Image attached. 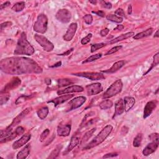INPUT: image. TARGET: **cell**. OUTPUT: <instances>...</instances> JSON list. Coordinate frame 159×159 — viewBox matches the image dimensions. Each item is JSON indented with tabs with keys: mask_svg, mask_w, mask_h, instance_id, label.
I'll use <instances>...</instances> for the list:
<instances>
[{
	"mask_svg": "<svg viewBox=\"0 0 159 159\" xmlns=\"http://www.w3.org/2000/svg\"><path fill=\"white\" fill-rule=\"evenodd\" d=\"M0 68L9 75L41 73L42 69L32 59L24 57L6 58L0 62Z\"/></svg>",
	"mask_w": 159,
	"mask_h": 159,
	"instance_id": "6da1fadb",
	"label": "cell"
},
{
	"mask_svg": "<svg viewBox=\"0 0 159 159\" xmlns=\"http://www.w3.org/2000/svg\"><path fill=\"white\" fill-rule=\"evenodd\" d=\"M34 53V49L27 40L26 34L25 32H22L21 36L18 40L17 45L15 49V55H32Z\"/></svg>",
	"mask_w": 159,
	"mask_h": 159,
	"instance_id": "7a4b0ae2",
	"label": "cell"
},
{
	"mask_svg": "<svg viewBox=\"0 0 159 159\" xmlns=\"http://www.w3.org/2000/svg\"><path fill=\"white\" fill-rule=\"evenodd\" d=\"M113 129V127L111 125H107L105 126L90 142L84 147V150H89L99 146L106 140V138L111 133Z\"/></svg>",
	"mask_w": 159,
	"mask_h": 159,
	"instance_id": "3957f363",
	"label": "cell"
},
{
	"mask_svg": "<svg viewBox=\"0 0 159 159\" xmlns=\"http://www.w3.org/2000/svg\"><path fill=\"white\" fill-rule=\"evenodd\" d=\"M25 129L22 126H18L15 130H12L10 132H5L4 130H1V135H0V142L4 143L15 139L18 136L22 135Z\"/></svg>",
	"mask_w": 159,
	"mask_h": 159,
	"instance_id": "277c9868",
	"label": "cell"
},
{
	"mask_svg": "<svg viewBox=\"0 0 159 159\" xmlns=\"http://www.w3.org/2000/svg\"><path fill=\"white\" fill-rule=\"evenodd\" d=\"M122 87L123 84L122 80L120 79L117 80L106 89V91L103 94V98H109L117 94H119L121 92Z\"/></svg>",
	"mask_w": 159,
	"mask_h": 159,
	"instance_id": "5b68a950",
	"label": "cell"
},
{
	"mask_svg": "<svg viewBox=\"0 0 159 159\" xmlns=\"http://www.w3.org/2000/svg\"><path fill=\"white\" fill-rule=\"evenodd\" d=\"M48 18L44 14H40L37 18L34 26V31L37 33L44 34L47 30Z\"/></svg>",
	"mask_w": 159,
	"mask_h": 159,
	"instance_id": "8992f818",
	"label": "cell"
},
{
	"mask_svg": "<svg viewBox=\"0 0 159 159\" xmlns=\"http://www.w3.org/2000/svg\"><path fill=\"white\" fill-rule=\"evenodd\" d=\"M34 39L36 40V42L41 46L43 49L46 52H51L54 49L53 44L48 40L45 37L39 34H35Z\"/></svg>",
	"mask_w": 159,
	"mask_h": 159,
	"instance_id": "52a82bcc",
	"label": "cell"
},
{
	"mask_svg": "<svg viewBox=\"0 0 159 159\" xmlns=\"http://www.w3.org/2000/svg\"><path fill=\"white\" fill-rule=\"evenodd\" d=\"M72 75L77 76V77L85 78L92 81L102 80L105 79V75L101 73L98 72H79L73 73Z\"/></svg>",
	"mask_w": 159,
	"mask_h": 159,
	"instance_id": "ba28073f",
	"label": "cell"
},
{
	"mask_svg": "<svg viewBox=\"0 0 159 159\" xmlns=\"http://www.w3.org/2000/svg\"><path fill=\"white\" fill-rule=\"evenodd\" d=\"M32 110L31 108H27L26 109H24V111L21 113L19 114H18L15 119H13L12 122H11V124L10 125L7 127L6 129H4V130L5 132H10V131H12L13 128L15 127V126H16L18 124L23 120V119L25 116H26L27 114H28Z\"/></svg>",
	"mask_w": 159,
	"mask_h": 159,
	"instance_id": "9c48e42d",
	"label": "cell"
},
{
	"mask_svg": "<svg viewBox=\"0 0 159 159\" xmlns=\"http://www.w3.org/2000/svg\"><path fill=\"white\" fill-rule=\"evenodd\" d=\"M55 18L59 21L64 24H67L70 22L72 18V14L68 10L61 9L56 13Z\"/></svg>",
	"mask_w": 159,
	"mask_h": 159,
	"instance_id": "30bf717a",
	"label": "cell"
},
{
	"mask_svg": "<svg viewBox=\"0 0 159 159\" xmlns=\"http://www.w3.org/2000/svg\"><path fill=\"white\" fill-rule=\"evenodd\" d=\"M86 98L85 97V96H78V97H76L70 101L68 103V108L67 111H70L74 110L80 108L81 106L83 105L84 104L85 102L86 101Z\"/></svg>",
	"mask_w": 159,
	"mask_h": 159,
	"instance_id": "8fae6325",
	"label": "cell"
},
{
	"mask_svg": "<svg viewBox=\"0 0 159 159\" xmlns=\"http://www.w3.org/2000/svg\"><path fill=\"white\" fill-rule=\"evenodd\" d=\"M85 89L87 95L89 96L98 95L103 91V88L100 83L88 85L86 86Z\"/></svg>",
	"mask_w": 159,
	"mask_h": 159,
	"instance_id": "7c38bea8",
	"label": "cell"
},
{
	"mask_svg": "<svg viewBox=\"0 0 159 159\" xmlns=\"http://www.w3.org/2000/svg\"><path fill=\"white\" fill-rule=\"evenodd\" d=\"M21 84V80L18 77H15L13 78L8 84H7L4 88L2 89L1 92H6V93H9L10 91L14 89L17 88Z\"/></svg>",
	"mask_w": 159,
	"mask_h": 159,
	"instance_id": "4fadbf2b",
	"label": "cell"
},
{
	"mask_svg": "<svg viewBox=\"0 0 159 159\" xmlns=\"http://www.w3.org/2000/svg\"><path fill=\"white\" fill-rule=\"evenodd\" d=\"M77 27H78L77 23H73L70 24V25L68 27V28L64 36V37H63L64 40L65 41L72 40L75 35L76 31H77Z\"/></svg>",
	"mask_w": 159,
	"mask_h": 159,
	"instance_id": "5bb4252c",
	"label": "cell"
},
{
	"mask_svg": "<svg viewBox=\"0 0 159 159\" xmlns=\"http://www.w3.org/2000/svg\"><path fill=\"white\" fill-rule=\"evenodd\" d=\"M71 124H60L57 127V134L60 137H67L68 136L71 132Z\"/></svg>",
	"mask_w": 159,
	"mask_h": 159,
	"instance_id": "9a60e30c",
	"label": "cell"
},
{
	"mask_svg": "<svg viewBox=\"0 0 159 159\" xmlns=\"http://www.w3.org/2000/svg\"><path fill=\"white\" fill-rule=\"evenodd\" d=\"M157 105V101H150L146 105L144 109V119H146L155 110Z\"/></svg>",
	"mask_w": 159,
	"mask_h": 159,
	"instance_id": "2e32d148",
	"label": "cell"
},
{
	"mask_svg": "<svg viewBox=\"0 0 159 159\" xmlns=\"http://www.w3.org/2000/svg\"><path fill=\"white\" fill-rule=\"evenodd\" d=\"M84 91V88L81 86L78 85H73L68 88H65L64 89H60L57 92L58 95H65L70 94L72 93H79Z\"/></svg>",
	"mask_w": 159,
	"mask_h": 159,
	"instance_id": "e0dca14e",
	"label": "cell"
},
{
	"mask_svg": "<svg viewBox=\"0 0 159 159\" xmlns=\"http://www.w3.org/2000/svg\"><path fill=\"white\" fill-rule=\"evenodd\" d=\"M31 135L30 134H26L23 135L20 138V139L15 141L13 143L12 146V149L15 150V149H18L23 147L26 144H27L29 141V140L31 139Z\"/></svg>",
	"mask_w": 159,
	"mask_h": 159,
	"instance_id": "ac0fdd59",
	"label": "cell"
},
{
	"mask_svg": "<svg viewBox=\"0 0 159 159\" xmlns=\"http://www.w3.org/2000/svg\"><path fill=\"white\" fill-rule=\"evenodd\" d=\"M80 139L79 134H74L72 137L70 142V144H69L68 146L67 147L66 150L64 152V155L67 154L68 153L70 152H71L74 148L77 147L80 143Z\"/></svg>",
	"mask_w": 159,
	"mask_h": 159,
	"instance_id": "d6986e66",
	"label": "cell"
},
{
	"mask_svg": "<svg viewBox=\"0 0 159 159\" xmlns=\"http://www.w3.org/2000/svg\"><path fill=\"white\" fill-rule=\"evenodd\" d=\"M74 96V95H66L59 96L58 98H56L55 99H53L51 101H49L47 103H53L55 107H57V106L62 104V103H65V101L70 100L72 98H73Z\"/></svg>",
	"mask_w": 159,
	"mask_h": 159,
	"instance_id": "ffe728a7",
	"label": "cell"
},
{
	"mask_svg": "<svg viewBox=\"0 0 159 159\" xmlns=\"http://www.w3.org/2000/svg\"><path fill=\"white\" fill-rule=\"evenodd\" d=\"M158 144H159V142H155L154 141H152V142L149 144L142 150V154L144 156H148L152 154H153L154 152H155L156 150L158 149Z\"/></svg>",
	"mask_w": 159,
	"mask_h": 159,
	"instance_id": "44dd1931",
	"label": "cell"
},
{
	"mask_svg": "<svg viewBox=\"0 0 159 159\" xmlns=\"http://www.w3.org/2000/svg\"><path fill=\"white\" fill-rule=\"evenodd\" d=\"M124 65H125V61L124 60L117 61L109 69H108V70H103L101 72L105 73H114L120 70L122 67L124 66Z\"/></svg>",
	"mask_w": 159,
	"mask_h": 159,
	"instance_id": "7402d4cb",
	"label": "cell"
},
{
	"mask_svg": "<svg viewBox=\"0 0 159 159\" xmlns=\"http://www.w3.org/2000/svg\"><path fill=\"white\" fill-rule=\"evenodd\" d=\"M124 111H125V110H124V101L122 99H120L115 104V111L113 116V119L115 118L117 116L121 115Z\"/></svg>",
	"mask_w": 159,
	"mask_h": 159,
	"instance_id": "603a6c76",
	"label": "cell"
},
{
	"mask_svg": "<svg viewBox=\"0 0 159 159\" xmlns=\"http://www.w3.org/2000/svg\"><path fill=\"white\" fill-rule=\"evenodd\" d=\"M124 110L126 112L129 111L132 108L136 103V100L134 98L130 97V96H126L124 98Z\"/></svg>",
	"mask_w": 159,
	"mask_h": 159,
	"instance_id": "cb8c5ba5",
	"label": "cell"
},
{
	"mask_svg": "<svg viewBox=\"0 0 159 159\" xmlns=\"http://www.w3.org/2000/svg\"><path fill=\"white\" fill-rule=\"evenodd\" d=\"M31 152V145L27 144L26 146L22 149L21 150L16 157L17 159H24L26 158L30 154Z\"/></svg>",
	"mask_w": 159,
	"mask_h": 159,
	"instance_id": "d4e9b609",
	"label": "cell"
},
{
	"mask_svg": "<svg viewBox=\"0 0 159 159\" xmlns=\"http://www.w3.org/2000/svg\"><path fill=\"white\" fill-rule=\"evenodd\" d=\"M134 36V32H129L126 34H121V36L117 37L114 39H113V40H111L110 41V44H115L117 43L118 42H120V41L124 40H126L129 37H131L132 36Z\"/></svg>",
	"mask_w": 159,
	"mask_h": 159,
	"instance_id": "484cf974",
	"label": "cell"
},
{
	"mask_svg": "<svg viewBox=\"0 0 159 159\" xmlns=\"http://www.w3.org/2000/svg\"><path fill=\"white\" fill-rule=\"evenodd\" d=\"M153 31H154L153 28L147 29L146 31H144L143 32H141L140 33L137 34L136 35L134 36L133 38L135 40H139V39H143V38H145V37H149V36H151L152 34Z\"/></svg>",
	"mask_w": 159,
	"mask_h": 159,
	"instance_id": "4316f807",
	"label": "cell"
},
{
	"mask_svg": "<svg viewBox=\"0 0 159 159\" xmlns=\"http://www.w3.org/2000/svg\"><path fill=\"white\" fill-rule=\"evenodd\" d=\"M49 110L48 107L44 106L38 109V111H37V114L39 119H40L41 120H43L47 116L48 114H49Z\"/></svg>",
	"mask_w": 159,
	"mask_h": 159,
	"instance_id": "83f0119b",
	"label": "cell"
},
{
	"mask_svg": "<svg viewBox=\"0 0 159 159\" xmlns=\"http://www.w3.org/2000/svg\"><path fill=\"white\" fill-rule=\"evenodd\" d=\"M96 130V128L95 127V128H93L91 130H89V131H88V132L84 136V137H83L82 139H81L80 144L81 145L85 144L92 137L93 134L95 133Z\"/></svg>",
	"mask_w": 159,
	"mask_h": 159,
	"instance_id": "f1b7e54d",
	"label": "cell"
},
{
	"mask_svg": "<svg viewBox=\"0 0 159 159\" xmlns=\"http://www.w3.org/2000/svg\"><path fill=\"white\" fill-rule=\"evenodd\" d=\"M113 106V103L109 100H103L100 103V108L102 110H106L109 109Z\"/></svg>",
	"mask_w": 159,
	"mask_h": 159,
	"instance_id": "f546056e",
	"label": "cell"
},
{
	"mask_svg": "<svg viewBox=\"0 0 159 159\" xmlns=\"http://www.w3.org/2000/svg\"><path fill=\"white\" fill-rule=\"evenodd\" d=\"M62 149V145H59V146H57L56 147H55L52 151V152L50 154L49 156L47 157V158H51V159H53V158H56L60 152V151Z\"/></svg>",
	"mask_w": 159,
	"mask_h": 159,
	"instance_id": "4dcf8cb0",
	"label": "cell"
},
{
	"mask_svg": "<svg viewBox=\"0 0 159 159\" xmlns=\"http://www.w3.org/2000/svg\"><path fill=\"white\" fill-rule=\"evenodd\" d=\"M106 19L109 21H111L113 23H121L123 21V19L122 18L118 17L116 15H108L106 17Z\"/></svg>",
	"mask_w": 159,
	"mask_h": 159,
	"instance_id": "1f68e13d",
	"label": "cell"
},
{
	"mask_svg": "<svg viewBox=\"0 0 159 159\" xmlns=\"http://www.w3.org/2000/svg\"><path fill=\"white\" fill-rule=\"evenodd\" d=\"M34 96L33 95H22L19 96V97L16 100V101H15V104L16 105H19V104H21V103H24L25 101L31 100V98H32V97Z\"/></svg>",
	"mask_w": 159,
	"mask_h": 159,
	"instance_id": "d6a6232c",
	"label": "cell"
},
{
	"mask_svg": "<svg viewBox=\"0 0 159 159\" xmlns=\"http://www.w3.org/2000/svg\"><path fill=\"white\" fill-rule=\"evenodd\" d=\"M10 98V95L9 93H6L1 92L0 93V105H3Z\"/></svg>",
	"mask_w": 159,
	"mask_h": 159,
	"instance_id": "836d02e7",
	"label": "cell"
},
{
	"mask_svg": "<svg viewBox=\"0 0 159 159\" xmlns=\"http://www.w3.org/2000/svg\"><path fill=\"white\" fill-rule=\"evenodd\" d=\"M25 8V3L24 1L18 2L12 7V10L15 12L22 11Z\"/></svg>",
	"mask_w": 159,
	"mask_h": 159,
	"instance_id": "e575fe53",
	"label": "cell"
},
{
	"mask_svg": "<svg viewBox=\"0 0 159 159\" xmlns=\"http://www.w3.org/2000/svg\"><path fill=\"white\" fill-rule=\"evenodd\" d=\"M57 84L58 86L59 87H64L73 84V81L69 79H59L57 81Z\"/></svg>",
	"mask_w": 159,
	"mask_h": 159,
	"instance_id": "d590c367",
	"label": "cell"
},
{
	"mask_svg": "<svg viewBox=\"0 0 159 159\" xmlns=\"http://www.w3.org/2000/svg\"><path fill=\"white\" fill-rule=\"evenodd\" d=\"M101 57H102V53H97V54H95V55H92V56L87 58L84 61H83L82 64H84L89 63V62H92L95 61L96 60L100 59Z\"/></svg>",
	"mask_w": 159,
	"mask_h": 159,
	"instance_id": "8d00e7d4",
	"label": "cell"
},
{
	"mask_svg": "<svg viewBox=\"0 0 159 159\" xmlns=\"http://www.w3.org/2000/svg\"><path fill=\"white\" fill-rule=\"evenodd\" d=\"M142 141V134H138L134 138L133 141V146L135 147H139L141 146Z\"/></svg>",
	"mask_w": 159,
	"mask_h": 159,
	"instance_id": "74e56055",
	"label": "cell"
},
{
	"mask_svg": "<svg viewBox=\"0 0 159 159\" xmlns=\"http://www.w3.org/2000/svg\"><path fill=\"white\" fill-rule=\"evenodd\" d=\"M159 53H157L154 57V61H153V63L152 64V65L150 67V68L149 69V70L146 72V73H145L144 74V75H146L147 73H148L150 71L152 70V69L153 68H154V67L157 66L158 64V62H159Z\"/></svg>",
	"mask_w": 159,
	"mask_h": 159,
	"instance_id": "f35d334b",
	"label": "cell"
},
{
	"mask_svg": "<svg viewBox=\"0 0 159 159\" xmlns=\"http://www.w3.org/2000/svg\"><path fill=\"white\" fill-rule=\"evenodd\" d=\"M105 45H106V44H104V43L92 44L91 46V52L93 53L95 51L101 49V48L103 47H104Z\"/></svg>",
	"mask_w": 159,
	"mask_h": 159,
	"instance_id": "ab89813d",
	"label": "cell"
},
{
	"mask_svg": "<svg viewBox=\"0 0 159 159\" xmlns=\"http://www.w3.org/2000/svg\"><path fill=\"white\" fill-rule=\"evenodd\" d=\"M50 134V130L49 129H45L43 132L42 133V134H40V142H44L46 138L47 137V136H49V134Z\"/></svg>",
	"mask_w": 159,
	"mask_h": 159,
	"instance_id": "60d3db41",
	"label": "cell"
},
{
	"mask_svg": "<svg viewBox=\"0 0 159 159\" xmlns=\"http://www.w3.org/2000/svg\"><path fill=\"white\" fill-rule=\"evenodd\" d=\"M122 46L121 45H119V46H116L114 47H113L112 49H111L109 51H108L106 53L105 55H111L117 52H118L120 49H122Z\"/></svg>",
	"mask_w": 159,
	"mask_h": 159,
	"instance_id": "b9f144b4",
	"label": "cell"
},
{
	"mask_svg": "<svg viewBox=\"0 0 159 159\" xmlns=\"http://www.w3.org/2000/svg\"><path fill=\"white\" fill-rule=\"evenodd\" d=\"M92 37V34H88L87 36L85 37L84 38H83L81 40V43L82 45H86L88 43H89V42H90L91 40V39Z\"/></svg>",
	"mask_w": 159,
	"mask_h": 159,
	"instance_id": "7bdbcfd3",
	"label": "cell"
},
{
	"mask_svg": "<svg viewBox=\"0 0 159 159\" xmlns=\"http://www.w3.org/2000/svg\"><path fill=\"white\" fill-rule=\"evenodd\" d=\"M149 139L152 141L159 142V135L158 133H153L149 136Z\"/></svg>",
	"mask_w": 159,
	"mask_h": 159,
	"instance_id": "ee69618b",
	"label": "cell"
},
{
	"mask_svg": "<svg viewBox=\"0 0 159 159\" xmlns=\"http://www.w3.org/2000/svg\"><path fill=\"white\" fill-rule=\"evenodd\" d=\"M84 19L86 24H91L93 22V16L91 15H86L84 17Z\"/></svg>",
	"mask_w": 159,
	"mask_h": 159,
	"instance_id": "f6af8a7d",
	"label": "cell"
},
{
	"mask_svg": "<svg viewBox=\"0 0 159 159\" xmlns=\"http://www.w3.org/2000/svg\"><path fill=\"white\" fill-rule=\"evenodd\" d=\"M115 15L118 17L122 18V17H126L125 12H124V10L121 8H118L115 11Z\"/></svg>",
	"mask_w": 159,
	"mask_h": 159,
	"instance_id": "bcb514c9",
	"label": "cell"
},
{
	"mask_svg": "<svg viewBox=\"0 0 159 159\" xmlns=\"http://www.w3.org/2000/svg\"><path fill=\"white\" fill-rule=\"evenodd\" d=\"M101 3H102V6L103 7V8H106V9H109V10L112 8V4L111 3H109V2L102 1Z\"/></svg>",
	"mask_w": 159,
	"mask_h": 159,
	"instance_id": "7dc6e473",
	"label": "cell"
},
{
	"mask_svg": "<svg viewBox=\"0 0 159 159\" xmlns=\"http://www.w3.org/2000/svg\"><path fill=\"white\" fill-rule=\"evenodd\" d=\"M12 24V22H10V21H8V22H5V23H3L1 24V31H3L4 29L6 28V27H10L11 26Z\"/></svg>",
	"mask_w": 159,
	"mask_h": 159,
	"instance_id": "c3c4849f",
	"label": "cell"
},
{
	"mask_svg": "<svg viewBox=\"0 0 159 159\" xmlns=\"http://www.w3.org/2000/svg\"><path fill=\"white\" fill-rule=\"evenodd\" d=\"M118 156V154L116 153V152H114V153H109V154H105L104 156L103 157V158H112V157H115Z\"/></svg>",
	"mask_w": 159,
	"mask_h": 159,
	"instance_id": "681fc988",
	"label": "cell"
},
{
	"mask_svg": "<svg viewBox=\"0 0 159 159\" xmlns=\"http://www.w3.org/2000/svg\"><path fill=\"white\" fill-rule=\"evenodd\" d=\"M92 13L95 14L101 18H104L105 16V12L103 11H92Z\"/></svg>",
	"mask_w": 159,
	"mask_h": 159,
	"instance_id": "f907efd6",
	"label": "cell"
},
{
	"mask_svg": "<svg viewBox=\"0 0 159 159\" xmlns=\"http://www.w3.org/2000/svg\"><path fill=\"white\" fill-rule=\"evenodd\" d=\"M109 29H108V28H105V29L101 31L100 35L102 37H105V36H106L108 35V34H109Z\"/></svg>",
	"mask_w": 159,
	"mask_h": 159,
	"instance_id": "816d5d0a",
	"label": "cell"
},
{
	"mask_svg": "<svg viewBox=\"0 0 159 159\" xmlns=\"http://www.w3.org/2000/svg\"><path fill=\"white\" fill-rule=\"evenodd\" d=\"M10 5H11V3L10 1H6L4 3L2 4L1 6H0V10H2L5 8H7V7H8Z\"/></svg>",
	"mask_w": 159,
	"mask_h": 159,
	"instance_id": "f5cc1de1",
	"label": "cell"
},
{
	"mask_svg": "<svg viewBox=\"0 0 159 159\" xmlns=\"http://www.w3.org/2000/svg\"><path fill=\"white\" fill-rule=\"evenodd\" d=\"M73 48H72V49H70V50H68V51H67V52H64V53H61V54H59V55H61V56H67V55H70L73 51Z\"/></svg>",
	"mask_w": 159,
	"mask_h": 159,
	"instance_id": "db71d44e",
	"label": "cell"
},
{
	"mask_svg": "<svg viewBox=\"0 0 159 159\" xmlns=\"http://www.w3.org/2000/svg\"><path fill=\"white\" fill-rule=\"evenodd\" d=\"M124 26L123 25H117V26L114 29V30H119V31H122L124 29Z\"/></svg>",
	"mask_w": 159,
	"mask_h": 159,
	"instance_id": "11a10c76",
	"label": "cell"
},
{
	"mask_svg": "<svg viewBox=\"0 0 159 159\" xmlns=\"http://www.w3.org/2000/svg\"><path fill=\"white\" fill-rule=\"evenodd\" d=\"M62 65V62H57V63L53 65L52 66H51L50 67L51 68H55V67H60Z\"/></svg>",
	"mask_w": 159,
	"mask_h": 159,
	"instance_id": "9f6ffc18",
	"label": "cell"
},
{
	"mask_svg": "<svg viewBox=\"0 0 159 159\" xmlns=\"http://www.w3.org/2000/svg\"><path fill=\"white\" fill-rule=\"evenodd\" d=\"M132 12H133V9H132V6L131 5H129V7H128V11H127V12H128V15H131L132 14Z\"/></svg>",
	"mask_w": 159,
	"mask_h": 159,
	"instance_id": "6f0895ef",
	"label": "cell"
},
{
	"mask_svg": "<svg viewBox=\"0 0 159 159\" xmlns=\"http://www.w3.org/2000/svg\"><path fill=\"white\" fill-rule=\"evenodd\" d=\"M45 84L47 85H50L51 84V80L49 78H46L45 80Z\"/></svg>",
	"mask_w": 159,
	"mask_h": 159,
	"instance_id": "680465c9",
	"label": "cell"
},
{
	"mask_svg": "<svg viewBox=\"0 0 159 159\" xmlns=\"http://www.w3.org/2000/svg\"><path fill=\"white\" fill-rule=\"evenodd\" d=\"M154 37H159V35H158V30H157V31H156V32L155 33V34H154Z\"/></svg>",
	"mask_w": 159,
	"mask_h": 159,
	"instance_id": "91938a15",
	"label": "cell"
},
{
	"mask_svg": "<svg viewBox=\"0 0 159 159\" xmlns=\"http://www.w3.org/2000/svg\"><path fill=\"white\" fill-rule=\"evenodd\" d=\"M89 3H92L93 4H96V3H97V1H92V0H90V1H89Z\"/></svg>",
	"mask_w": 159,
	"mask_h": 159,
	"instance_id": "94428289",
	"label": "cell"
}]
</instances>
